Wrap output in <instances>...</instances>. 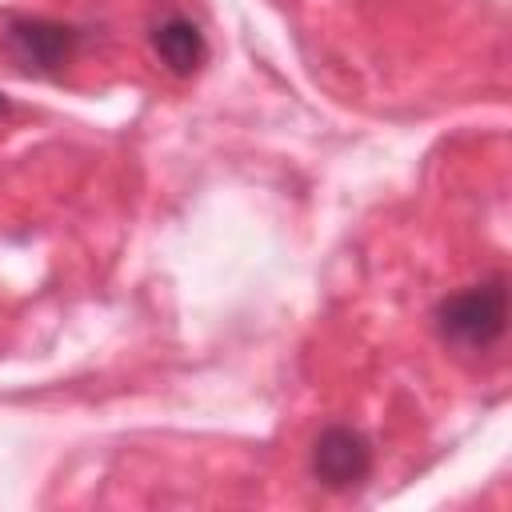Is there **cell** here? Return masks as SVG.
Wrapping results in <instances>:
<instances>
[{"mask_svg":"<svg viewBox=\"0 0 512 512\" xmlns=\"http://www.w3.org/2000/svg\"><path fill=\"white\" fill-rule=\"evenodd\" d=\"M504 324H508V288L500 272L444 296L436 308V328L444 344L460 352H488L504 336Z\"/></svg>","mask_w":512,"mask_h":512,"instance_id":"cell-1","label":"cell"},{"mask_svg":"<svg viewBox=\"0 0 512 512\" xmlns=\"http://www.w3.org/2000/svg\"><path fill=\"white\" fill-rule=\"evenodd\" d=\"M4 44L8 56L28 68V72H60L80 44V32L72 24L60 20H44V16H16L4 28Z\"/></svg>","mask_w":512,"mask_h":512,"instance_id":"cell-2","label":"cell"},{"mask_svg":"<svg viewBox=\"0 0 512 512\" xmlns=\"http://www.w3.org/2000/svg\"><path fill=\"white\" fill-rule=\"evenodd\" d=\"M312 472H316V480L324 488H336V492L356 488L372 472V448L356 428L332 424L312 444Z\"/></svg>","mask_w":512,"mask_h":512,"instance_id":"cell-3","label":"cell"},{"mask_svg":"<svg viewBox=\"0 0 512 512\" xmlns=\"http://www.w3.org/2000/svg\"><path fill=\"white\" fill-rule=\"evenodd\" d=\"M152 52L172 76H192L208 60V40L196 20L172 12L152 28Z\"/></svg>","mask_w":512,"mask_h":512,"instance_id":"cell-4","label":"cell"},{"mask_svg":"<svg viewBox=\"0 0 512 512\" xmlns=\"http://www.w3.org/2000/svg\"><path fill=\"white\" fill-rule=\"evenodd\" d=\"M0 112H8V100H4V92H0Z\"/></svg>","mask_w":512,"mask_h":512,"instance_id":"cell-5","label":"cell"}]
</instances>
